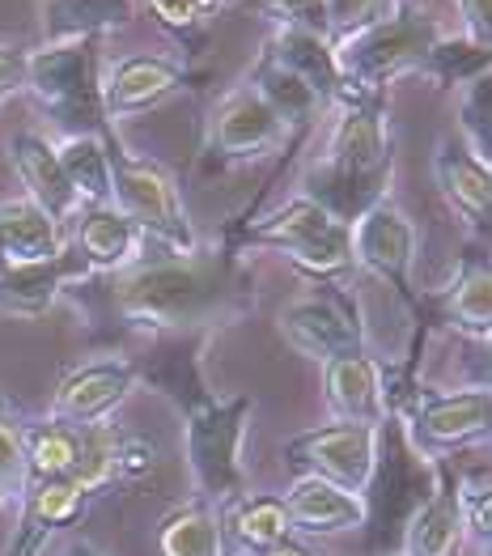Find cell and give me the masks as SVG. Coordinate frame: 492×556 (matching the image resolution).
<instances>
[{
  "instance_id": "obj_18",
  "label": "cell",
  "mask_w": 492,
  "mask_h": 556,
  "mask_svg": "<svg viewBox=\"0 0 492 556\" xmlns=\"http://www.w3.org/2000/svg\"><path fill=\"white\" fill-rule=\"evenodd\" d=\"M433 175L446 204L476 230H492V166H484L463 140L442 137L433 153Z\"/></svg>"
},
{
  "instance_id": "obj_20",
  "label": "cell",
  "mask_w": 492,
  "mask_h": 556,
  "mask_svg": "<svg viewBox=\"0 0 492 556\" xmlns=\"http://www.w3.org/2000/svg\"><path fill=\"white\" fill-rule=\"evenodd\" d=\"M268 51L289 73H298L323 102H340L344 98V77H340V64H336V47H331V35H323L318 26L280 22Z\"/></svg>"
},
{
  "instance_id": "obj_29",
  "label": "cell",
  "mask_w": 492,
  "mask_h": 556,
  "mask_svg": "<svg viewBox=\"0 0 492 556\" xmlns=\"http://www.w3.org/2000/svg\"><path fill=\"white\" fill-rule=\"evenodd\" d=\"M26 438V471L30 480H51V476H68L77 464V446H81V429L64 425V420H43L35 425ZM26 480V484H30Z\"/></svg>"
},
{
  "instance_id": "obj_27",
  "label": "cell",
  "mask_w": 492,
  "mask_h": 556,
  "mask_svg": "<svg viewBox=\"0 0 492 556\" xmlns=\"http://www.w3.org/2000/svg\"><path fill=\"white\" fill-rule=\"evenodd\" d=\"M450 319L471 331V336H484L492 331V255H471L463 260L454 289H450L446 302Z\"/></svg>"
},
{
  "instance_id": "obj_33",
  "label": "cell",
  "mask_w": 492,
  "mask_h": 556,
  "mask_svg": "<svg viewBox=\"0 0 492 556\" xmlns=\"http://www.w3.org/2000/svg\"><path fill=\"white\" fill-rule=\"evenodd\" d=\"M81 502H86V493L68 476L30 480V522L26 527H39V540H43L60 522H68L73 514L81 510Z\"/></svg>"
},
{
  "instance_id": "obj_12",
  "label": "cell",
  "mask_w": 492,
  "mask_h": 556,
  "mask_svg": "<svg viewBox=\"0 0 492 556\" xmlns=\"http://www.w3.org/2000/svg\"><path fill=\"white\" fill-rule=\"evenodd\" d=\"M289 137V128L280 124V115L272 111L268 102L260 98V90L247 81L234 93H225L222 106L213 111V149L229 157V162H251V157H264L272 149H280Z\"/></svg>"
},
{
  "instance_id": "obj_5",
  "label": "cell",
  "mask_w": 492,
  "mask_h": 556,
  "mask_svg": "<svg viewBox=\"0 0 492 556\" xmlns=\"http://www.w3.org/2000/svg\"><path fill=\"white\" fill-rule=\"evenodd\" d=\"M102 39H68L30 51L26 90L39 98L47 115L64 128V137H106L102 111Z\"/></svg>"
},
{
  "instance_id": "obj_43",
  "label": "cell",
  "mask_w": 492,
  "mask_h": 556,
  "mask_svg": "<svg viewBox=\"0 0 492 556\" xmlns=\"http://www.w3.org/2000/svg\"><path fill=\"white\" fill-rule=\"evenodd\" d=\"M4 268H9V264H4V255H0V273H4Z\"/></svg>"
},
{
  "instance_id": "obj_26",
  "label": "cell",
  "mask_w": 492,
  "mask_h": 556,
  "mask_svg": "<svg viewBox=\"0 0 492 556\" xmlns=\"http://www.w3.org/2000/svg\"><path fill=\"white\" fill-rule=\"evenodd\" d=\"M55 153L81 204H111V137H60Z\"/></svg>"
},
{
  "instance_id": "obj_23",
  "label": "cell",
  "mask_w": 492,
  "mask_h": 556,
  "mask_svg": "<svg viewBox=\"0 0 492 556\" xmlns=\"http://www.w3.org/2000/svg\"><path fill=\"white\" fill-rule=\"evenodd\" d=\"M136 0H43V39H102L111 30L133 26Z\"/></svg>"
},
{
  "instance_id": "obj_21",
  "label": "cell",
  "mask_w": 492,
  "mask_h": 556,
  "mask_svg": "<svg viewBox=\"0 0 492 556\" xmlns=\"http://www.w3.org/2000/svg\"><path fill=\"white\" fill-rule=\"evenodd\" d=\"M467 540L463 506H458V484L438 480L420 506L407 514L403 527V556H458Z\"/></svg>"
},
{
  "instance_id": "obj_16",
  "label": "cell",
  "mask_w": 492,
  "mask_h": 556,
  "mask_svg": "<svg viewBox=\"0 0 492 556\" xmlns=\"http://www.w3.org/2000/svg\"><path fill=\"white\" fill-rule=\"evenodd\" d=\"M285 510H289V522L298 531H311V535H340V531H361L369 522V502L365 493H353V489H340L323 476H311L302 471L289 493L280 497Z\"/></svg>"
},
{
  "instance_id": "obj_8",
  "label": "cell",
  "mask_w": 492,
  "mask_h": 556,
  "mask_svg": "<svg viewBox=\"0 0 492 556\" xmlns=\"http://www.w3.org/2000/svg\"><path fill=\"white\" fill-rule=\"evenodd\" d=\"M276 324H280V336L318 366L344 353H365V319H361L357 298L340 293L336 285L298 293Z\"/></svg>"
},
{
  "instance_id": "obj_14",
  "label": "cell",
  "mask_w": 492,
  "mask_h": 556,
  "mask_svg": "<svg viewBox=\"0 0 492 556\" xmlns=\"http://www.w3.org/2000/svg\"><path fill=\"white\" fill-rule=\"evenodd\" d=\"M182 86H187V73L175 60L124 55L102 73V111H106V119H128V115H140L149 106H162Z\"/></svg>"
},
{
  "instance_id": "obj_44",
  "label": "cell",
  "mask_w": 492,
  "mask_h": 556,
  "mask_svg": "<svg viewBox=\"0 0 492 556\" xmlns=\"http://www.w3.org/2000/svg\"><path fill=\"white\" fill-rule=\"evenodd\" d=\"M484 556H492V548H484Z\"/></svg>"
},
{
  "instance_id": "obj_19",
  "label": "cell",
  "mask_w": 492,
  "mask_h": 556,
  "mask_svg": "<svg viewBox=\"0 0 492 556\" xmlns=\"http://www.w3.org/2000/svg\"><path fill=\"white\" fill-rule=\"evenodd\" d=\"M9 157H13V170H17V179L26 187V200L39 204L55 226H64L81 208L77 191H73L64 166H60V153H55V144L47 137H39V132H17L13 144H9Z\"/></svg>"
},
{
  "instance_id": "obj_36",
  "label": "cell",
  "mask_w": 492,
  "mask_h": 556,
  "mask_svg": "<svg viewBox=\"0 0 492 556\" xmlns=\"http://www.w3.org/2000/svg\"><path fill=\"white\" fill-rule=\"evenodd\" d=\"M26 480H30V471H26V438H22L17 425H9L0 417V493L22 489Z\"/></svg>"
},
{
  "instance_id": "obj_4",
  "label": "cell",
  "mask_w": 492,
  "mask_h": 556,
  "mask_svg": "<svg viewBox=\"0 0 492 556\" xmlns=\"http://www.w3.org/2000/svg\"><path fill=\"white\" fill-rule=\"evenodd\" d=\"M255 413L251 395H229L217 400L200 391L187 404V429H182V451L195 480V493L204 506H225L247 497V464H242V438L247 420Z\"/></svg>"
},
{
  "instance_id": "obj_22",
  "label": "cell",
  "mask_w": 492,
  "mask_h": 556,
  "mask_svg": "<svg viewBox=\"0 0 492 556\" xmlns=\"http://www.w3.org/2000/svg\"><path fill=\"white\" fill-rule=\"evenodd\" d=\"M140 238L136 222L119 213L115 204H86L77 222V251L93 273H124L140 260Z\"/></svg>"
},
{
  "instance_id": "obj_2",
  "label": "cell",
  "mask_w": 492,
  "mask_h": 556,
  "mask_svg": "<svg viewBox=\"0 0 492 556\" xmlns=\"http://www.w3.org/2000/svg\"><path fill=\"white\" fill-rule=\"evenodd\" d=\"M234 298V268L222 255L136 260L115 280V306L140 327H195L217 319Z\"/></svg>"
},
{
  "instance_id": "obj_1",
  "label": "cell",
  "mask_w": 492,
  "mask_h": 556,
  "mask_svg": "<svg viewBox=\"0 0 492 556\" xmlns=\"http://www.w3.org/2000/svg\"><path fill=\"white\" fill-rule=\"evenodd\" d=\"M395 132L382 98H340V119L306 166V191L336 222L353 226L361 213L391 195Z\"/></svg>"
},
{
  "instance_id": "obj_39",
  "label": "cell",
  "mask_w": 492,
  "mask_h": 556,
  "mask_svg": "<svg viewBox=\"0 0 492 556\" xmlns=\"http://www.w3.org/2000/svg\"><path fill=\"white\" fill-rule=\"evenodd\" d=\"M463 22H467V43L492 55V0H458Z\"/></svg>"
},
{
  "instance_id": "obj_38",
  "label": "cell",
  "mask_w": 492,
  "mask_h": 556,
  "mask_svg": "<svg viewBox=\"0 0 492 556\" xmlns=\"http://www.w3.org/2000/svg\"><path fill=\"white\" fill-rule=\"evenodd\" d=\"M26 77H30V51L0 47V102L26 90Z\"/></svg>"
},
{
  "instance_id": "obj_24",
  "label": "cell",
  "mask_w": 492,
  "mask_h": 556,
  "mask_svg": "<svg viewBox=\"0 0 492 556\" xmlns=\"http://www.w3.org/2000/svg\"><path fill=\"white\" fill-rule=\"evenodd\" d=\"M64 251L60 226L30 200L0 204V255L4 264H39Z\"/></svg>"
},
{
  "instance_id": "obj_30",
  "label": "cell",
  "mask_w": 492,
  "mask_h": 556,
  "mask_svg": "<svg viewBox=\"0 0 492 556\" xmlns=\"http://www.w3.org/2000/svg\"><path fill=\"white\" fill-rule=\"evenodd\" d=\"M115 476H119V433L106 420L81 425V446H77V464L68 471V480L81 493H93V489L111 484Z\"/></svg>"
},
{
  "instance_id": "obj_17",
  "label": "cell",
  "mask_w": 492,
  "mask_h": 556,
  "mask_svg": "<svg viewBox=\"0 0 492 556\" xmlns=\"http://www.w3.org/2000/svg\"><path fill=\"white\" fill-rule=\"evenodd\" d=\"M323 395L336 420H361V425L387 420V374L369 353H344L323 362Z\"/></svg>"
},
{
  "instance_id": "obj_15",
  "label": "cell",
  "mask_w": 492,
  "mask_h": 556,
  "mask_svg": "<svg viewBox=\"0 0 492 556\" xmlns=\"http://www.w3.org/2000/svg\"><path fill=\"white\" fill-rule=\"evenodd\" d=\"M93 268L81 260V251H60L51 260L39 264H9L0 273V315H13V319H39L55 306V298L73 285V280H86Z\"/></svg>"
},
{
  "instance_id": "obj_7",
  "label": "cell",
  "mask_w": 492,
  "mask_h": 556,
  "mask_svg": "<svg viewBox=\"0 0 492 556\" xmlns=\"http://www.w3.org/2000/svg\"><path fill=\"white\" fill-rule=\"evenodd\" d=\"M247 247L280 251L289 264L318 280H331L353 268L349 226L336 222L327 208H318L311 195H293L280 208H272L264 222L247 230Z\"/></svg>"
},
{
  "instance_id": "obj_42",
  "label": "cell",
  "mask_w": 492,
  "mask_h": 556,
  "mask_svg": "<svg viewBox=\"0 0 492 556\" xmlns=\"http://www.w3.org/2000/svg\"><path fill=\"white\" fill-rule=\"evenodd\" d=\"M64 556H98V553H93L86 540H77V544H68V553H64Z\"/></svg>"
},
{
  "instance_id": "obj_13",
  "label": "cell",
  "mask_w": 492,
  "mask_h": 556,
  "mask_svg": "<svg viewBox=\"0 0 492 556\" xmlns=\"http://www.w3.org/2000/svg\"><path fill=\"white\" fill-rule=\"evenodd\" d=\"M136 366L124 357H102L90 366H77L60 387H55V404H51V417L64 420V425H98L106 420L136 387Z\"/></svg>"
},
{
  "instance_id": "obj_37",
  "label": "cell",
  "mask_w": 492,
  "mask_h": 556,
  "mask_svg": "<svg viewBox=\"0 0 492 556\" xmlns=\"http://www.w3.org/2000/svg\"><path fill=\"white\" fill-rule=\"evenodd\" d=\"M149 9L157 13V22L162 26H171V30H195V26H204L209 22V13L217 9V0H149Z\"/></svg>"
},
{
  "instance_id": "obj_41",
  "label": "cell",
  "mask_w": 492,
  "mask_h": 556,
  "mask_svg": "<svg viewBox=\"0 0 492 556\" xmlns=\"http://www.w3.org/2000/svg\"><path fill=\"white\" fill-rule=\"evenodd\" d=\"M251 556H311V553H306L302 544H289V540H285V544H276V548H264V553H251Z\"/></svg>"
},
{
  "instance_id": "obj_10",
  "label": "cell",
  "mask_w": 492,
  "mask_h": 556,
  "mask_svg": "<svg viewBox=\"0 0 492 556\" xmlns=\"http://www.w3.org/2000/svg\"><path fill=\"white\" fill-rule=\"evenodd\" d=\"M378 429L382 425L336 420V425L298 433L285 446V455H289V464H298L311 476H323L340 489L365 493L374 484V471H378Z\"/></svg>"
},
{
  "instance_id": "obj_6",
  "label": "cell",
  "mask_w": 492,
  "mask_h": 556,
  "mask_svg": "<svg viewBox=\"0 0 492 556\" xmlns=\"http://www.w3.org/2000/svg\"><path fill=\"white\" fill-rule=\"evenodd\" d=\"M111 204L119 213H128L136 222V230L157 238L171 255H191L200 251V238H195V226L182 208V195L175 175L153 162V157H133L119 140H111Z\"/></svg>"
},
{
  "instance_id": "obj_9",
  "label": "cell",
  "mask_w": 492,
  "mask_h": 556,
  "mask_svg": "<svg viewBox=\"0 0 492 556\" xmlns=\"http://www.w3.org/2000/svg\"><path fill=\"white\" fill-rule=\"evenodd\" d=\"M407 442L425 455H446L492 438V391L489 387H463V391H416Z\"/></svg>"
},
{
  "instance_id": "obj_45",
  "label": "cell",
  "mask_w": 492,
  "mask_h": 556,
  "mask_svg": "<svg viewBox=\"0 0 492 556\" xmlns=\"http://www.w3.org/2000/svg\"><path fill=\"white\" fill-rule=\"evenodd\" d=\"M0 497H4V493H0Z\"/></svg>"
},
{
  "instance_id": "obj_35",
  "label": "cell",
  "mask_w": 492,
  "mask_h": 556,
  "mask_svg": "<svg viewBox=\"0 0 492 556\" xmlns=\"http://www.w3.org/2000/svg\"><path fill=\"white\" fill-rule=\"evenodd\" d=\"M458 506H463L467 535L480 548H492V480H463L458 484Z\"/></svg>"
},
{
  "instance_id": "obj_25",
  "label": "cell",
  "mask_w": 492,
  "mask_h": 556,
  "mask_svg": "<svg viewBox=\"0 0 492 556\" xmlns=\"http://www.w3.org/2000/svg\"><path fill=\"white\" fill-rule=\"evenodd\" d=\"M251 86L260 90V98L268 102L272 111L280 115V124L289 128V132H302V128H311L314 119H318V111L327 106L318 93L298 77V73H289L272 51L260 55V64H255V73H251Z\"/></svg>"
},
{
  "instance_id": "obj_32",
  "label": "cell",
  "mask_w": 492,
  "mask_h": 556,
  "mask_svg": "<svg viewBox=\"0 0 492 556\" xmlns=\"http://www.w3.org/2000/svg\"><path fill=\"white\" fill-rule=\"evenodd\" d=\"M458 140L492 166V68L463 81L458 93Z\"/></svg>"
},
{
  "instance_id": "obj_40",
  "label": "cell",
  "mask_w": 492,
  "mask_h": 556,
  "mask_svg": "<svg viewBox=\"0 0 492 556\" xmlns=\"http://www.w3.org/2000/svg\"><path fill=\"white\" fill-rule=\"evenodd\" d=\"M463 370H467V378H471V387H489L492 391V331L476 336V344H471Z\"/></svg>"
},
{
  "instance_id": "obj_34",
  "label": "cell",
  "mask_w": 492,
  "mask_h": 556,
  "mask_svg": "<svg viewBox=\"0 0 492 556\" xmlns=\"http://www.w3.org/2000/svg\"><path fill=\"white\" fill-rule=\"evenodd\" d=\"M391 9H395V0H327V9H323V30H327L331 39H340V35H353L361 26L387 17Z\"/></svg>"
},
{
  "instance_id": "obj_28",
  "label": "cell",
  "mask_w": 492,
  "mask_h": 556,
  "mask_svg": "<svg viewBox=\"0 0 492 556\" xmlns=\"http://www.w3.org/2000/svg\"><path fill=\"white\" fill-rule=\"evenodd\" d=\"M222 514L204 502L171 514L157 531V553L162 556H222Z\"/></svg>"
},
{
  "instance_id": "obj_11",
  "label": "cell",
  "mask_w": 492,
  "mask_h": 556,
  "mask_svg": "<svg viewBox=\"0 0 492 556\" xmlns=\"http://www.w3.org/2000/svg\"><path fill=\"white\" fill-rule=\"evenodd\" d=\"M349 247H353V264H361L378 280H387L400 298H412V268H416L420 238H416L412 217L391 195L369 204L349 226Z\"/></svg>"
},
{
  "instance_id": "obj_3",
  "label": "cell",
  "mask_w": 492,
  "mask_h": 556,
  "mask_svg": "<svg viewBox=\"0 0 492 556\" xmlns=\"http://www.w3.org/2000/svg\"><path fill=\"white\" fill-rule=\"evenodd\" d=\"M442 43L438 22L416 9L412 0H395V9L353 35L331 39L336 64L344 77V98H382V86L400 81L407 73H420L433 64V51Z\"/></svg>"
},
{
  "instance_id": "obj_31",
  "label": "cell",
  "mask_w": 492,
  "mask_h": 556,
  "mask_svg": "<svg viewBox=\"0 0 492 556\" xmlns=\"http://www.w3.org/2000/svg\"><path fill=\"white\" fill-rule=\"evenodd\" d=\"M289 531H293V522H289V510L280 497H238L234 535L242 548H251V553L276 548L289 540Z\"/></svg>"
}]
</instances>
